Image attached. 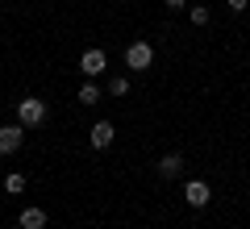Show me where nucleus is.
Returning a JSON list of instances; mask_svg holds the SVG:
<instances>
[{
    "label": "nucleus",
    "instance_id": "obj_2",
    "mask_svg": "<svg viewBox=\"0 0 250 229\" xmlns=\"http://www.w3.org/2000/svg\"><path fill=\"white\" fill-rule=\"evenodd\" d=\"M154 62V50H150V42H134L129 50H125V67H134V71H146Z\"/></svg>",
    "mask_w": 250,
    "mask_h": 229
},
{
    "label": "nucleus",
    "instance_id": "obj_4",
    "mask_svg": "<svg viewBox=\"0 0 250 229\" xmlns=\"http://www.w3.org/2000/svg\"><path fill=\"white\" fill-rule=\"evenodd\" d=\"M184 200L192 204V208H205V204L213 200V187H208L205 179H188V187H184Z\"/></svg>",
    "mask_w": 250,
    "mask_h": 229
},
{
    "label": "nucleus",
    "instance_id": "obj_1",
    "mask_svg": "<svg viewBox=\"0 0 250 229\" xmlns=\"http://www.w3.org/2000/svg\"><path fill=\"white\" fill-rule=\"evenodd\" d=\"M17 121L25 125V129L42 125V121H46V100H38V96H25V100L17 104Z\"/></svg>",
    "mask_w": 250,
    "mask_h": 229
},
{
    "label": "nucleus",
    "instance_id": "obj_5",
    "mask_svg": "<svg viewBox=\"0 0 250 229\" xmlns=\"http://www.w3.org/2000/svg\"><path fill=\"white\" fill-rule=\"evenodd\" d=\"M21 142H25V125H0V154H13V150H21Z\"/></svg>",
    "mask_w": 250,
    "mask_h": 229
},
{
    "label": "nucleus",
    "instance_id": "obj_11",
    "mask_svg": "<svg viewBox=\"0 0 250 229\" xmlns=\"http://www.w3.org/2000/svg\"><path fill=\"white\" fill-rule=\"evenodd\" d=\"M108 92H113V96H129V80H125V75L108 80Z\"/></svg>",
    "mask_w": 250,
    "mask_h": 229
},
{
    "label": "nucleus",
    "instance_id": "obj_8",
    "mask_svg": "<svg viewBox=\"0 0 250 229\" xmlns=\"http://www.w3.org/2000/svg\"><path fill=\"white\" fill-rule=\"evenodd\" d=\"M179 171H184V159H179V154H163L159 159V175L163 179H175Z\"/></svg>",
    "mask_w": 250,
    "mask_h": 229
},
{
    "label": "nucleus",
    "instance_id": "obj_6",
    "mask_svg": "<svg viewBox=\"0 0 250 229\" xmlns=\"http://www.w3.org/2000/svg\"><path fill=\"white\" fill-rule=\"evenodd\" d=\"M113 138H117L113 121H96V125H92V150H108V146H113Z\"/></svg>",
    "mask_w": 250,
    "mask_h": 229
},
{
    "label": "nucleus",
    "instance_id": "obj_9",
    "mask_svg": "<svg viewBox=\"0 0 250 229\" xmlns=\"http://www.w3.org/2000/svg\"><path fill=\"white\" fill-rule=\"evenodd\" d=\"M4 192H13V196H21V192H25V175H21V171H13V175L4 179Z\"/></svg>",
    "mask_w": 250,
    "mask_h": 229
},
{
    "label": "nucleus",
    "instance_id": "obj_13",
    "mask_svg": "<svg viewBox=\"0 0 250 229\" xmlns=\"http://www.w3.org/2000/svg\"><path fill=\"white\" fill-rule=\"evenodd\" d=\"M225 4H229L233 13H246V9H250V0H225Z\"/></svg>",
    "mask_w": 250,
    "mask_h": 229
},
{
    "label": "nucleus",
    "instance_id": "obj_3",
    "mask_svg": "<svg viewBox=\"0 0 250 229\" xmlns=\"http://www.w3.org/2000/svg\"><path fill=\"white\" fill-rule=\"evenodd\" d=\"M104 67H108V54L100 50V46H92V50H83V54H80V71L88 75V80H92V75H100Z\"/></svg>",
    "mask_w": 250,
    "mask_h": 229
},
{
    "label": "nucleus",
    "instance_id": "obj_10",
    "mask_svg": "<svg viewBox=\"0 0 250 229\" xmlns=\"http://www.w3.org/2000/svg\"><path fill=\"white\" fill-rule=\"evenodd\" d=\"M75 100H80V104H96V100H100V88H96V83H83Z\"/></svg>",
    "mask_w": 250,
    "mask_h": 229
},
{
    "label": "nucleus",
    "instance_id": "obj_14",
    "mask_svg": "<svg viewBox=\"0 0 250 229\" xmlns=\"http://www.w3.org/2000/svg\"><path fill=\"white\" fill-rule=\"evenodd\" d=\"M163 4H167V9H184L188 0H163Z\"/></svg>",
    "mask_w": 250,
    "mask_h": 229
},
{
    "label": "nucleus",
    "instance_id": "obj_7",
    "mask_svg": "<svg viewBox=\"0 0 250 229\" xmlns=\"http://www.w3.org/2000/svg\"><path fill=\"white\" fill-rule=\"evenodd\" d=\"M17 225H21V229H46V212H42V208H21Z\"/></svg>",
    "mask_w": 250,
    "mask_h": 229
},
{
    "label": "nucleus",
    "instance_id": "obj_12",
    "mask_svg": "<svg viewBox=\"0 0 250 229\" xmlns=\"http://www.w3.org/2000/svg\"><path fill=\"white\" fill-rule=\"evenodd\" d=\"M192 25H208V9L205 4H192Z\"/></svg>",
    "mask_w": 250,
    "mask_h": 229
}]
</instances>
